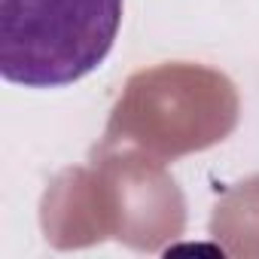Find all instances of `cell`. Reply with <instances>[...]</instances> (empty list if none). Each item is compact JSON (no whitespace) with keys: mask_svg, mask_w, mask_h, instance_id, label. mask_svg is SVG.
Returning <instances> with one entry per match:
<instances>
[{"mask_svg":"<svg viewBox=\"0 0 259 259\" xmlns=\"http://www.w3.org/2000/svg\"><path fill=\"white\" fill-rule=\"evenodd\" d=\"M125 0H0V76L64 89L110 55Z\"/></svg>","mask_w":259,"mask_h":259,"instance_id":"obj_1","label":"cell"}]
</instances>
